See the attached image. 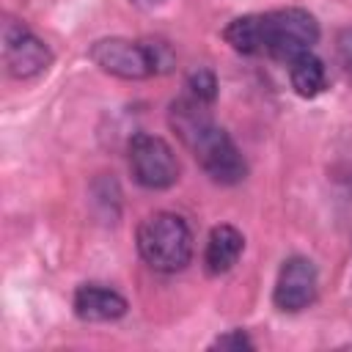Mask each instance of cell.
<instances>
[{
	"mask_svg": "<svg viewBox=\"0 0 352 352\" xmlns=\"http://www.w3.org/2000/svg\"><path fill=\"white\" fill-rule=\"evenodd\" d=\"M212 104L184 94L170 102L168 124L176 132V138L184 143V148L198 160V165L206 170V176L217 184H239L248 176V162L231 135L214 124Z\"/></svg>",
	"mask_w": 352,
	"mask_h": 352,
	"instance_id": "obj_1",
	"label": "cell"
},
{
	"mask_svg": "<svg viewBox=\"0 0 352 352\" xmlns=\"http://www.w3.org/2000/svg\"><path fill=\"white\" fill-rule=\"evenodd\" d=\"M135 245L140 258L154 270V272H182L192 261L195 253V239L187 226V220L176 212H151L140 220Z\"/></svg>",
	"mask_w": 352,
	"mask_h": 352,
	"instance_id": "obj_2",
	"label": "cell"
},
{
	"mask_svg": "<svg viewBox=\"0 0 352 352\" xmlns=\"http://www.w3.org/2000/svg\"><path fill=\"white\" fill-rule=\"evenodd\" d=\"M94 66L118 80H148L173 66V52L165 41H135L124 36L96 38L88 50Z\"/></svg>",
	"mask_w": 352,
	"mask_h": 352,
	"instance_id": "obj_3",
	"label": "cell"
},
{
	"mask_svg": "<svg viewBox=\"0 0 352 352\" xmlns=\"http://www.w3.org/2000/svg\"><path fill=\"white\" fill-rule=\"evenodd\" d=\"M258 16H261V55L283 63L294 60L302 52H311L322 36L316 16L297 6L264 11Z\"/></svg>",
	"mask_w": 352,
	"mask_h": 352,
	"instance_id": "obj_4",
	"label": "cell"
},
{
	"mask_svg": "<svg viewBox=\"0 0 352 352\" xmlns=\"http://www.w3.org/2000/svg\"><path fill=\"white\" fill-rule=\"evenodd\" d=\"M126 160H129L132 179L143 190L160 192V190H170L179 182V173H182L179 157L173 146L160 135H148V132L132 135L126 146Z\"/></svg>",
	"mask_w": 352,
	"mask_h": 352,
	"instance_id": "obj_5",
	"label": "cell"
},
{
	"mask_svg": "<svg viewBox=\"0 0 352 352\" xmlns=\"http://www.w3.org/2000/svg\"><path fill=\"white\" fill-rule=\"evenodd\" d=\"M3 66L14 80H33L52 66V50L14 16L3 19Z\"/></svg>",
	"mask_w": 352,
	"mask_h": 352,
	"instance_id": "obj_6",
	"label": "cell"
},
{
	"mask_svg": "<svg viewBox=\"0 0 352 352\" xmlns=\"http://www.w3.org/2000/svg\"><path fill=\"white\" fill-rule=\"evenodd\" d=\"M319 294V272L308 256H289L272 286V305L283 314H300Z\"/></svg>",
	"mask_w": 352,
	"mask_h": 352,
	"instance_id": "obj_7",
	"label": "cell"
},
{
	"mask_svg": "<svg viewBox=\"0 0 352 352\" xmlns=\"http://www.w3.org/2000/svg\"><path fill=\"white\" fill-rule=\"evenodd\" d=\"M72 311L82 322H116L129 311V302L121 292L107 283H80L72 297Z\"/></svg>",
	"mask_w": 352,
	"mask_h": 352,
	"instance_id": "obj_8",
	"label": "cell"
},
{
	"mask_svg": "<svg viewBox=\"0 0 352 352\" xmlns=\"http://www.w3.org/2000/svg\"><path fill=\"white\" fill-rule=\"evenodd\" d=\"M245 250V236L236 226L231 223H220L209 231L206 236V248H204V270L212 278H220L226 272H231L239 261Z\"/></svg>",
	"mask_w": 352,
	"mask_h": 352,
	"instance_id": "obj_9",
	"label": "cell"
},
{
	"mask_svg": "<svg viewBox=\"0 0 352 352\" xmlns=\"http://www.w3.org/2000/svg\"><path fill=\"white\" fill-rule=\"evenodd\" d=\"M286 66H289V82H292V88H294L297 96L314 99V96H319V94L327 88L324 63H322L319 55H314V50L297 55V58L289 60Z\"/></svg>",
	"mask_w": 352,
	"mask_h": 352,
	"instance_id": "obj_10",
	"label": "cell"
},
{
	"mask_svg": "<svg viewBox=\"0 0 352 352\" xmlns=\"http://www.w3.org/2000/svg\"><path fill=\"white\" fill-rule=\"evenodd\" d=\"M226 44L239 55H261V16L242 14L223 28Z\"/></svg>",
	"mask_w": 352,
	"mask_h": 352,
	"instance_id": "obj_11",
	"label": "cell"
},
{
	"mask_svg": "<svg viewBox=\"0 0 352 352\" xmlns=\"http://www.w3.org/2000/svg\"><path fill=\"white\" fill-rule=\"evenodd\" d=\"M184 88H187L184 94H190V96H195V99H201V102H206V104H214V99H217V77H214V72L206 69V66L192 69V72L187 74Z\"/></svg>",
	"mask_w": 352,
	"mask_h": 352,
	"instance_id": "obj_12",
	"label": "cell"
},
{
	"mask_svg": "<svg viewBox=\"0 0 352 352\" xmlns=\"http://www.w3.org/2000/svg\"><path fill=\"white\" fill-rule=\"evenodd\" d=\"M256 344L250 341V336L245 330H226L223 336H217L209 349H234V352H242V349H253Z\"/></svg>",
	"mask_w": 352,
	"mask_h": 352,
	"instance_id": "obj_13",
	"label": "cell"
},
{
	"mask_svg": "<svg viewBox=\"0 0 352 352\" xmlns=\"http://www.w3.org/2000/svg\"><path fill=\"white\" fill-rule=\"evenodd\" d=\"M336 55H338V63H341L344 74L352 80V28H344L336 36Z\"/></svg>",
	"mask_w": 352,
	"mask_h": 352,
	"instance_id": "obj_14",
	"label": "cell"
},
{
	"mask_svg": "<svg viewBox=\"0 0 352 352\" xmlns=\"http://www.w3.org/2000/svg\"><path fill=\"white\" fill-rule=\"evenodd\" d=\"M135 3H140V6H154V3H162V0H135Z\"/></svg>",
	"mask_w": 352,
	"mask_h": 352,
	"instance_id": "obj_15",
	"label": "cell"
}]
</instances>
